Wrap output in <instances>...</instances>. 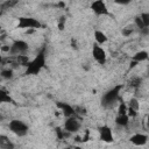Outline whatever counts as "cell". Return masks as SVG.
Instances as JSON below:
<instances>
[{
	"instance_id": "6da1fadb",
	"label": "cell",
	"mask_w": 149,
	"mask_h": 149,
	"mask_svg": "<svg viewBox=\"0 0 149 149\" xmlns=\"http://www.w3.org/2000/svg\"><path fill=\"white\" fill-rule=\"evenodd\" d=\"M47 64V56H45V50L42 49L33 59H29V62L26 65V74L28 76H36L38 74Z\"/></svg>"
},
{
	"instance_id": "7a4b0ae2",
	"label": "cell",
	"mask_w": 149,
	"mask_h": 149,
	"mask_svg": "<svg viewBox=\"0 0 149 149\" xmlns=\"http://www.w3.org/2000/svg\"><path fill=\"white\" fill-rule=\"evenodd\" d=\"M122 90V85H115L112 88H109L106 93H104L101 98V104L105 107H111L114 102L120 100V93Z\"/></svg>"
},
{
	"instance_id": "3957f363",
	"label": "cell",
	"mask_w": 149,
	"mask_h": 149,
	"mask_svg": "<svg viewBox=\"0 0 149 149\" xmlns=\"http://www.w3.org/2000/svg\"><path fill=\"white\" fill-rule=\"evenodd\" d=\"M8 128L17 137H23L29 132V126L24 121H22L20 119H13V120H10L9 123H8Z\"/></svg>"
},
{
	"instance_id": "277c9868",
	"label": "cell",
	"mask_w": 149,
	"mask_h": 149,
	"mask_svg": "<svg viewBox=\"0 0 149 149\" xmlns=\"http://www.w3.org/2000/svg\"><path fill=\"white\" fill-rule=\"evenodd\" d=\"M16 27L20 29H26V30H28V29L36 30V29H40L42 27V24L37 19H35L33 16H20L17 19Z\"/></svg>"
},
{
	"instance_id": "5b68a950",
	"label": "cell",
	"mask_w": 149,
	"mask_h": 149,
	"mask_svg": "<svg viewBox=\"0 0 149 149\" xmlns=\"http://www.w3.org/2000/svg\"><path fill=\"white\" fill-rule=\"evenodd\" d=\"M9 52L12 56H19V55H26V52L29 50V44L28 42L23 40H15L12 42L9 45Z\"/></svg>"
},
{
	"instance_id": "8992f818",
	"label": "cell",
	"mask_w": 149,
	"mask_h": 149,
	"mask_svg": "<svg viewBox=\"0 0 149 149\" xmlns=\"http://www.w3.org/2000/svg\"><path fill=\"white\" fill-rule=\"evenodd\" d=\"M80 127H81V123H80V120L77 115H72V116L66 118L64 121V126H63V128L70 134L77 133L80 129Z\"/></svg>"
},
{
	"instance_id": "52a82bcc",
	"label": "cell",
	"mask_w": 149,
	"mask_h": 149,
	"mask_svg": "<svg viewBox=\"0 0 149 149\" xmlns=\"http://www.w3.org/2000/svg\"><path fill=\"white\" fill-rule=\"evenodd\" d=\"M90 9L98 16L109 15V9L104 0H93L90 5Z\"/></svg>"
},
{
	"instance_id": "ba28073f",
	"label": "cell",
	"mask_w": 149,
	"mask_h": 149,
	"mask_svg": "<svg viewBox=\"0 0 149 149\" xmlns=\"http://www.w3.org/2000/svg\"><path fill=\"white\" fill-rule=\"evenodd\" d=\"M92 57L100 65H105L106 62H107V52H106V50L102 48V45H99L97 43L93 44V47H92Z\"/></svg>"
},
{
	"instance_id": "9c48e42d",
	"label": "cell",
	"mask_w": 149,
	"mask_h": 149,
	"mask_svg": "<svg viewBox=\"0 0 149 149\" xmlns=\"http://www.w3.org/2000/svg\"><path fill=\"white\" fill-rule=\"evenodd\" d=\"M98 133H99V139L105 142V143H112L114 141V136H113V132L111 129V127H108L107 125H102L98 128Z\"/></svg>"
},
{
	"instance_id": "30bf717a",
	"label": "cell",
	"mask_w": 149,
	"mask_h": 149,
	"mask_svg": "<svg viewBox=\"0 0 149 149\" xmlns=\"http://www.w3.org/2000/svg\"><path fill=\"white\" fill-rule=\"evenodd\" d=\"M56 107L59 109V112L65 116V118H69V116H72V115H77L76 114V111H74V107L68 102H64V101H58L56 104Z\"/></svg>"
},
{
	"instance_id": "8fae6325",
	"label": "cell",
	"mask_w": 149,
	"mask_h": 149,
	"mask_svg": "<svg viewBox=\"0 0 149 149\" xmlns=\"http://www.w3.org/2000/svg\"><path fill=\"white\" fill-rule=\"evenodd\" d=\"M129 141L136 147H143L148 142V135L144 133H135L129 137Z\"/></svg>"
},
{
	"instance_id": "7c38bea8",
	"label": "cell",
	"mask_w": 149,
	"mask_h": 149,
	"mask_svg": "<svg viewBox=\"0 0 149 149\" xmlns=\"http://www.w3.org/2000/svg\"><path fill=\"white\" fill-rule=\"evenodd\" d=\"M93 36H94L95 43H97V44H99V45H104L105 43H107V42H108V37H107V35H106L102 30H99V29L94 30Z\"/></svg>"
},
{
	"instance_id": "4fadbf2b",
	"label": "cell",
	"mask_w": 149,
	"mask_h": 149,
	"mask_svg": "<svg viewBox=\"0 0 149 149\" xmlns=\"http://www.w3.org/2000/svg\"><path fill=\"white\" fill-rule=\"evenodd\" d=\"M130 122V118L127 114H118L115 118V123L119 127H127Z\"/></svg>"
},
{
	"instance_id": "5bb4252c",
	"label": "cell",
	"mask_w": 149,
	"mask_h": 149,
	"mask_svg": "<svg viewBox=\"0 0 149 149\" xmlns=\"http://www.w3.org/2000/svg\"><path fill=\"white\" fill-rule=\"evenodd\" d=\"M147 59H148V51H146V50H140L132 56V61H134L136 63H141Z\"/></svg>"
},
{
	"instance_id": "9a60e30c",
	"label": "cell",
	"mask_w": 149,
	"mask_h": 149,
	"mask_svg": "<svg viewBox=\"0 0 149 149\" xmlns=\"http://www.w3.org/2000/svg\"><path fill=\"white\" fill-rule=\"evenodd\" d=\"M14 99L12 95L3 88H0V104H14Z\"/></svg>"
},
{
	"instance_id": "2e32d148",
	"label": "cell",
	"mask_w": 149,
	"mask_h": 149,
	"mask_svg": "<svg viewBox=\"0 0 149 149\" xmlns=\"http://www.w3.org/2000/svg\"><path fill=\"white\" fill-rule=\"evenodd\" d=\"M15 146L6 135H0V148L2 149H13Z\"/></svg>"
},
{
	"instance_id": "e0dca14e",
	"label": "cell",
	"mask_w": 149,
	"mask_h": 149,
	"mask_svg": "<svg viewBox=\"0 0 149 149\" xmlns=\"http://www.w3.org/2000/svg\"><path fill=\"white\" fill-rule=\"evenodd\" d=\"M0 77L3 78V79H6V80L12 79V78L14 77V71H13V69H10V68L2 69L1 72H0Z\"/></svg>"
},
{
	"instance_id": "ac0fdd59",
	"label": "cell",
	"mask_w": 149,
	"mask_h": 149,
	"mask_svg": "<svg viewBox=\"0 0 149 149\" xmlns=\"http://www.w3.org/2000/svg\"><path fill=\"white\" fill-rule=\"evenodd\" d=\"M55 130H56V136H57L59 140H63V139H65V137H68V136L70 135V133H68L64 128H59V127H57Z\"/></svg>"
},
{
	"instance_id": "d6986e66",
	"label": "cell",
	"mask_w": 149,
	"mask_h": 149,
	"mask_svg": "<svg viewBox=\"0 0 149 149\" xmlns=\"http://www.w3.org/2000/svg\"><path fill=\"white\" fill-rule=\"evenodd\" d=\"M127 106L130 107V108H133V109H135L136 112H139V109H140V102H139V100H137L136 98H132V99L128 101Z\"/></svg>"
},
{
	"instance_id": "ffe728a7",
	"label": "cell",
	"mask_w": 149,
	"mask_h": 149,
	"mask_svg": "<svg viewBox=\"0 0 149 149\" xmlns=\"http://www.w3.org/2000/svg\"><path fill=\"white\" fill-rule=\"evenodd\" d=\"M140 17L144 24V27H149V13L148 12H143L140 14Z\"/></svg>"
},
{
	"instance_id": "44dd1931",
	"label": "cell",
	"mask_w": 149,
	"mask_h": 149,
	"mask_svg": "<svg viewBox=\"0 0 149 149\" xmlns=\"http://www.w3.org/2000/svg\"><path fill=\"white\" fill-rule=\"evenodd\" d=\"M16 3H17V0H6V1L1 5V7H2L3 9H7V8H12V7H14Z\"/></svg>"
},
{
	"instance_id": "7402d4cb",
	"label": "cell",
	"mask_w": 149,
	"mask_h": 149,
	"mask_svg": "<svg viewBox=\"0 0 149 149\" xmlns=\"http://www.w3.org/2000/svg\"><path fill=\"white\" fill-rule=\"evenodd\" d=\"M134 23H135L136 28H139L140 30L143 29V28H148V27H144V24H143L141 17H140V15H136V16H135V19H134Z\"/></svg>"
},
{
	"instance_id": "603a6c76",
	"label": "cell",
	"mask_w": 149,
	"mask_h": 149,
	"mask_svg": "<svg viewBox=\"0 0 149 149\" xmlns=\"http://www.w3.org/2000/svg\"><path fill=\"white\" fill-rule=\"evenodd\" d=\"M141 81H142V79L140 77H134L129 80V85L133 86V87H139L141 85Z\"/></svg>"
},
{
	"instance_id": "cb8c5ba5",
	"label": "cell",
	"mask_w": 149,
	"mask_h": 149,
	"mask_svg": "<svg viewBox=\"0 0 149 149\" xmlns=\"http://www.w3.org/2000/svg\"><path fill=\"white\" fill-rule=\"evenodd\" d=\"M126 113H127V104L123 102L121 99V102L118 107V114H126Z\"/></svg>"
},
{
	"instance_id": "d4e9b609",
	"label": "cell",
	"mask_w": 149,
	"mask_h": 149,
	"mask_svg": "<svg viewBox=\"0 0 149 149\" xmlns=\"http://www.w3.org/2000/svg\"><path fill=\"white\" fill-rule=\"evenodd\" d=\"M57 26H58V29L59 30H63L64 29V27H65V16H61L59 17Z\"/></svg>"
},
{
	"instance_id": "484cf974",
	"label": "cell",
	"mask_w": 149,
	"mask_h": 149,
	"mask_svg": "<svg viewBox=\"0 0 149 149\" xmlns=\"http://www.w3.org/2000/svg\"><path fill=\"white\" fill-rule=\"evenodd\" d=\"M116 5H120V6H126V5H129L133 0H113Z\"/></svg>"
},
{
	"instance_id": "4316f807",
	"label": "cell",
	"mask_w": 149,
	"mask_h": 149,
	"mask_svg": "<svg viewBox=\"0 0 149 149\" xmlns=\"http://www.w3.org/2000/svg\"><path fill=\"white\" fill-rule=\"evenodd\" d=\"M133 31H134L133 29H130L129 27H126V28H123V29H122V31H121V33H122V35H123V36H129L130 34H133Z\"/></svg>"
},
{
	"instance_id": "83f0119b",
	"label": "cell",
	"mask_w": 149,
	"mask_h": 149,
	"mask_svg": "<svg viewBox=\"0 0 149 149\" xmlns=\"http://www.w3.org/2000/svg\"><path fill=\"white\" fill-rule=\"evenodd\" d=\"M9 45H7V44H3V45H1L0 47V50L2 51V52H9Z\"/></svg>"
},
{
	"instance_id": "f1b7e54d",
	"label": "cell",
	"mask_w": 149,
	"mask_h": 149,
	"mask_svg": "<svg viewBox=\"0 0 149 149\" xmlns=\"http://www.w3.org/2000/svg\"><path fill=\"white\" fill-rule=\"evenodd\" d=\"M71 47H72V49H74V50H77L78 49V47H77V41L76 40H71Z\"/></svg>"
},
{
	"instance_id": "f546056e",
	"label": "cell",
	"mask_w": 149,
	"mask_h": 149,
	"mask_svg": "<svg viewBox=\"0 0 149 149\" xmlns=\"http://www.w3.org/2000/svg\"><path fill=\"white\" fill-rule=\"evenodd\" d=\"M3 62V57H2V55H0V63H2Z\"/></svg>"
},
{
	"instance_id": "4dcf8cb0",
	"label": "cell",
	"mask_w": 149,
	"mask_h": 149,
	"mask_svg": "<svg viewBox=\"0 0 149 149\" xmlns=\"http://www.w3.org/2000/svg\"><path fill=\"white\" fill-rule=\"evenodd\" d=\"M1 45H2V44H1V42H0V47H1Z\"/></svg>"
}]
</instances>
